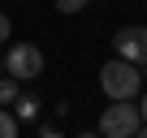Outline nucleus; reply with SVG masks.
I'll return each instance as SVG.
<instances>
[{
  "instance_id": "f03ea898",
  "label": "nucleus",
  "mask_w": 147,
  "mask_h": 138,
  "mask_svg": "<svg viewBox=\"0 0 147 138\" xmlns=\"http://www.w3.org/2000/svg\"><path fill=\"white\" fill-rule=\"evenodd\" d=\"M100 134H108V138H138V134H143V112H138V104H134V99H113V104L104 108V117H100Z\"/></svg>"
},
{
  "instance_id": "9d476101",
  "label": "nucleus",
  "mask_w": 147,
  "mask_h": 138,
  "mask_svg": "<svg viewBox=\"0 0 147 138\" xmlns=\"http://www.w3.org/2000/svg\"><path fill=\"white\" fill-rule=\"evenodd\" d=\"M138 112H143V125H147V95H143V104H138Z\"/></svg>"
},
{
  "instance_id": "7ed1b4c3",
  "label": "nucleus",
  "mask_w": 147,
  "mask_h": 138,
  "mask_svg": "<svg viewBox=\"0 0 147 138\" xmlns=\"http://www.w3.org/2000/svg\"><path fill=\"white\" fill-rule=\"evenodd\" d=\"M5 69H9L13 78L30 82V78H39V74H43V52H39L35 43H13V48L5 52Z\"/></svg>"
},
{
  "instance_id": "1a4fd4ad",
  "label": "nucleus",
  "mask_w": 147,
  "mask_h": 138,
  "mask_svg": "<svg viewBox=\"0 0 147 138\" xmlns=\"http://www.w3.org/2000/svg\"><path fill=\"white\" fill-rule=\"evenodd\" d=\"M9 30H13V26H9V17L0 13V39H9Z\"/></svg>"
},
{
  "instance_id": "9b49d317",
  "label": "nucleus",
  "mask_w": 147,
  "mask_h": 138,
  "mask_svg": "<svg viewBox=\"0 0 147 138\" xmlns=\"http://www.w3.org/2000/svg\"><path fill=\"white\" fill-rule=\"evenodd\" d=\"M0 74H5V60H0Z\"/></svg>"
},
{
  "instance_id": "0eeeda50",
  "label": "nucleus",
  "mask_w": 147,
  "mask_h": 138,
  "mask_svg": "<svg viewBox=\"0 0 147 138\" xmlns=\"http://www.w3.org/2000/svg\"><path fill=\"white\" fill-rule=\"evenodd\" d=\"M18 129H22V121H18L5 104H0V138H18Z\"/></svg>"
},
{
  "instance_id": "423d86ee",
  "label": "nucleus",
  "mask_w": 147,
  "mask_h": 138,
  "mask_svg": "<svg viewBox=\"0 0 147 138\" xmlns=\"http://www.w3.org/2000/svg\"><path fill=\"white\" fill-rule=\"evenodd\" d=\"M18 95H22V78H13L9 69H5V74H0V104L9 108V104H13Z\"/></svg>"
},
{
  "instance_id": "6e6552de",
  "label": "nucleus",
  "mask_w": 147,
  "mask_h": 138,
  "mask_svg": "<svg viewBox=\"0 0 147 138\" xmlns=\"http://www.w3.org/2000/svg\"><path fill=\"white\" fill-rule=\"evenodd\" d=\"M87 5H91V0H56V9H61V13H82Z\"/></svg>"
},
{
  "instance_id": "20e7f679",
  "label": "nucleus",
  "mask_w": 147,
  "mask_h": 138,
  "mask_svg": "<svg viewBox=\"0 0 147 138\" xmlns=\"http://www.w3.org/2000/svg\"><path fill=\"white\" fill-rule=\"evenodd\" d=\"M113 48H117V56H125V60L147 69V26H121L113 35Z\"/></svg>"
},
{
  "instance_id": "f257e3e1",
  "label": "nucleus",
  "mask_w": 147,
  "mask_h": 138,
  "mask_svg": "<svg viewBox=\"0 0 147 138\" xmlns=\"http://www.w3.org/2000/svg\"><path fill=\"white\" fill-rule=\"evenodd\" d=\"M100 86H104L108 99H134L138 86H143V65H134V60H125V56L108 60V65L100 69Z\"/></svg>"
},
{
  "instance_id": "39448f33",
  "label": "nucleus",
  "mask_w": 147,
  "mask_h": 138,
  "mask_svg": "<svg viewBox=\"0 0 147 138\" xmlns=\"http://www.w3.org/2000/svg\"><path fill=\"white\" fill-rule=\"evenodd\" d=\"M9 108H13L18 121H39V99H35V95H18Z\"/></svg>"
}]
</instances>
